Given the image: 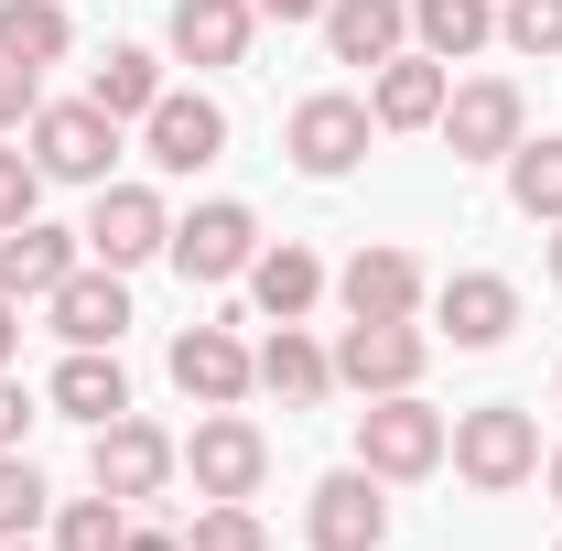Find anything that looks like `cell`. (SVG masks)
Segmentation results:
<instances>
[{
	"mask_svg": "<svg viewBox=\"0 0 562 551\" xmlns=\"http://www.w3.org/2000/svg\"><path fill=\"white\" fill-rule=\"evenodd\" d=\"M249 33H260L249 0H173V55L184 66H249Z\"/></svg>",
	"mask_w": 562,
	"mask_h": 551,
	"instance_id": "44dd1931",
	"label": "cell"
},
{
	"mask_svg": "<svg viewBox=\"0 0 562 551\" xmlns=\"http://www.w3.org/2000/svg\"><path fill=\"white\" fill-rule=\"evenodd\" d=\"M422 357H432V336H422L412 314H401V325H347V336H336V390H357V401L422 390Z\"/></svg>",
	"mask_w": 562,
	"mask_h": 551,
	"instance_id": "9c48e42d",
	"label": "cell"
},
{
	"mask_svg": "<svg viewBox=\"0 0 562 551\" xmlns=\"http://www.w3.org/2000/svg\"><path fill=\"white\" fill-rule=\"evenodd\" d=\"M325 292H336V281H325V260H314V249H292V238L271 249V238H260V260H249V303H260L271 325H303Z\"/></svg>",
	"mask_w": 562,
	"mask_h": 551,
	"instance_id": "ffe728a7",
	"label": "cell"
},
{
	"mask_svg": "<svg viewBox=\"0 0 562 551\" xmlns=\"http://www.w3.org/2000/svg\"><path fill=\"white\" fill-rule=\"evenodd\" d=\"M432 131L454 140V162H508L519 140H530V109H519V87L508 76H465L454 98H443V120Z\"/></svg>",
	"mask_w": 562,
	"mask_h": 551,
	"instance_id": "52a82bcc",
	"label": "cell"
},
{
	"mask_svg": "<svg viewBox=\"0 0 562 551\" xmlns=\"http://www.w3.org/2000/svg\"><path fill=\"white\" fill-rule=\"evenodd\" d=\"M552 401H562V379H552Z\"/></svg>",
	"mask_w": 562,
	"mask_h": 551,
	"instance_id": "60d3db41",
	"label": "cell"
},
{
	"mask_svg": "<svg viewBox=\"0 0 562 551\" xmlns=\"http://www.w3.org/2000/svg\"><path fill=\"white\" fill-rule=\"evenodd\" d=\"M33 195H44V162H33V151H0V238L33 216Z\"/></svg>",
	"mask_w": 562,
	"mask_h": 551,
	"instance_id": "1f68e13d",
	"label": "cell"
},
{
	"mask_svg": "<svg viewBox=\"0 0 562 551\" xmlns=\"http://www.w3.org/2000/svg\"><path fill=\"white\" fill-rule=\"evenodd\" d=\"M260 22H325V0H249Z\"/></svg>",
	"mask_w": 562,
	"mask_h": 551,
	"instance_id": "e575fe53",
	"label": "cell"
},
{
	"mask_svg": "<svg viewBox=\"0 0 562 551\" xmlns=\"http://www.w3.org/2000/svg\"><path fill=\"white\" fill-rule=\"evenodd\" d=\"M184 476H195V497H260V476H271L260 421L206 412V421H195V443H184Z\"/></svg>",
	"mask_w": 562,
	"mask_h": 551,
	"instance_id": "7c38bea8",
	"label": "cell"
},
{
	"mask_svg": "<svg viewBox=\"0 0 562 551\" xmlns=\"http://www.w3.org/2000/svg\"><path fill=\"white\" fill-rule=\"evenodd\" d=\"M552 551H562V541H552Z\"/></svg>",
	"mask_w": 562,
	"mask_h": 551,
	"instance_id": "b9f144b4",
	"label": "cell"
},
{
	"mask_svg": "<svg viewBox=\"0 0 562 551\" xmlns=\"http://www.w3.org/2000/svg\"><path fill=\"white\" fill-rule=\"evenodd\" d=\"M454 476L476 486V497H519V486L541 476V421L519 412V401H487V412H454Z\"/></svg>",
	"mask_w": 562,
	"mask_h": 551,
	"instance_id": "6da1fadb",
	"label": "cell"
},
{
	"mask_svg": "<svg viewBox=\"0 0 562 551\" xmlns=\"http://www.w3.org/2000/svg\"><path fill=\"white\" fill-rule=\"evenodd\" d=\"M336 303H347V325H401L432 303V281H422L412 249H357L347 271H336Z\"/></svg>",
	"mask_w": 562,
	"mask_h": 551,
	"instance_id": "5bb4252c",
	"label": "cell"
},
{
	"mask_svg": "<svg viewBox=\"0 0 562 551\" xmlns=\"http://www.w3.org/2000/svg\"><path fill=\"white\" fill-rule=\"evenodd\" d=\"M432 314H443V336L465 346V357H487V346H508V325H519V281L508 271H454L432 292Z\"/></svg>",
	"mask_w": 562,
	"mask_h": 551,
	"instance_id": "2e32d148",
	"label": "cell"
},
{
	"mask_svg": "<svg viewBox=\"0 0 562 551\" xmlns=\"http://www.w3.org/2000/svg\"><path fill=\"white\" fill-rule=\"evenodd\" d=\"M173 476H184V443H173L162 421H140V412L98 421V443H87V486H98V497L140 508V497H162Z\"/></svg>",
	"mask_w": 562,
	"mask_h": 551,
	"instance_id": "3957f363",
	"label": "cell"
},
{
	"mask_svg": "<svg viewBox=\"0 0 562 551\" xmlns=\"http://www.w3.org/2000/svg\"><path fill=\"white\" fill-rule=\"evenodd\" d=\"M11 357H22V303L0 292V368H11Z\"/></svg>",
	"mask_w": 562,
	"mask_h": 551,
	"instance_id": "d590c367",
	"label": "cell"
},
{
	"mask_svg": "<svg viewBox=\"0 0 562 551\" xmlns=\"http://www.w3.org/2000/svg\"><path fill=\"white\" fill-rule=\"evenodd\" d=\"M0 551H33V541H0Z\"/></svg>",
	"mask_w": 562,
	"mask_h": 551,
	"instance_id": "ab89813d",
	"label": "cell"
},
{
	"mask_svg": "<svg viewBox=\"0 0 562 551\" xmlns=\"http://www.w3.org/2000/svg\"><path fill=\"white\" fill-rule=\"evenodd\" d=\"M249 357H260V390L292 401V412H314L336 390V346H314L303 325H271V346H249Z\"/></svg>",
	"mask_w": 562,
	"mask_h": 551,
	"instance_id": "7402d4cb",
	"label": "cell"
},
{
	"mask_svg": "<svg viewBox=\"0 0 562 551\" xmlns=\"http://www.w3.org/2000/svg\"><path fill=\"white\" fill-rule=\"evenodd\" d=\"M44 401L98 432V421L131 412V379H120V357H109V346H66V368H55V390H44Z\"/></svg>",
	"mask_w": 562,
	"mask_h": 551,
	"instance_id": "603a6c76",
	"label": "cell"
},
{
	"mask_svg": "<svg viewBox=\"0 0 562 551\" xmlns=\"http://www.w3.org/2000/svg\"><path fill=\"white\" fill-rule=\"evenodd\" d=\"M22 432H33V390L0 368V454H22Z\"/></svg>",
	"mask_w": 562,
	"mask_h": 551,
	"instance_id": "836d02e7",
	"label": "cell"
},
{
	"mask_svg": "<svg viewBox=\"0 0 562 551\" xmlns=\"http://www.w3.org/2000/svg\"><path fill=\"white\" fill-rule=\"evenodd\" d=\"M162 249H173V206H162L151 184H98V206H87V260L140 271V260H162Z\"/></svg>",
	"mask_w": 562,
	"mask_h": 551,
	"instance_id": "ba28073f",
	"label": "cell"
},
{
	"mask_svg": "<svg viewBox=\"0 0 562 551\" xmlns=\"http://www.w3.org/2000/svg\"><path fill=\"white\" fill-rule=\"evenodd\" d=\"M87 98H98L109 120H151V98H162V66H151L140 44H109V55L87 66Z\"/></svg>",
	"mask_w": 562,
	"mask_h": 551,
	"instance_id": "484cf974",
	"label": "cell"
},
{
	"mask_svg": "<svg viewBox=\"0 0 562 551\" xmlns=\"http://www.w3.org/2000/svg\"><path fill=\"white\" fill-rule=\"evenodd\" d=\"M184 281H249V260H260V216L238 206V195H206L195 216H173V249H162Z\"/></svg>",
	"mask_w": 562,
	"mask_h": 551,
	"instance_id": "5b68a950",
	"label": "cell"
},
{
	"mask_svg": "<svg viewBox=\"0 0 562 551\" xmlns=\"http://www.w3.org/2000/svg\"><path fill=\"white\" fill-rule=\"evenodd\" d=\"M368 131H379V120H368V98H336V87H325V98H303V109H292L281 151H292V173L336 184V173H357V162H368Z\"/></svg>",
	"mask_w": 562,
	"mask_h": 551,
	"instance_id": "8992f818",
	"label": "cell"
},
{
	"mask_svg": "<svg viewBox=\"0 0 562 551\" xmlns=\"http://www.w3.org/2000/svg\"><path fill=\"white\" fill-rule=\"evenodd\" d=\"M443 443H454V421L432 412L422 390H390V401H368V412H357V465H368L379 486L432 476V465H443Z\"/></svg>",
	"mask_w": 562,
	"mask_h": 551,
	"instance_id": "7a4b0ae2",
	"label": "cell"
},
{
	"mask_svg": "<svg viewBox=\"0 0 562 551\" xmlns=\"http://www.w3.org/2000/svg\"><path fill=\"white\" fill-rule=\"evenodd\" d=\"M76 260H87V227H44V216H22V227L0 238V292H11V303H44Z\"/></svg>",
	"mask_w": 562,
	"mask_h": 551,
	"instance_id": "e0dca14e",
	"label": "cell"
},
{
	"mask_svg": "<svg viewBox=\"0 0 562 551\" xmlns=\"http://www.w3.org/2000/svg\"><path fill=\"white\" fill-rule=\"evenodd\" d=\"M541 486H552V508H562V454H541Z\"/></svg>",
	"mask_w": 562,
	"mask_h": 551,
	"instance_id": "74e56055",
	"label": "cell"
},
{
	"mask_svg": "<svg viewBox=\"0 0 562 551\" xmlns=\"http://www.w3.org/2000/svg\"><path fill=\"white\" fill-rule=\"evenodd\" d=\"M401 44H412V11H401V0H325V55H336V66L379 76Z\"/></svg>",
	"mask_w": 562,
	"mask_h": 551,
	"instance_id": "d6986e66",
	"label": "cell"
},
{
	"mask_svg": "<svg viewBox=\"0 0 562 551\" xmlns=\"http://www.w3.org/2000/svg\"><path fill=\"white\" fill-rule=\"evenodd\" d=\"M66 44H76L66 0H0V55H22V66L44 76V66H66Z\"/></svg>",
	"mask_w": 562,
	"mask_h": 551,
	"instance_id": "d4e9b609",
	"label": "cell"
},
{
	"mask_svg": "<svg viewBox=\"0 0 562 551\" xmlns=\"http://www.w3.org/2000/svg\"><path fill=\"white\" fill-rule=\"evenodd\" d=\"M508 206L530 216V227H562V140L552 131L508 151Z\"/></svg>",
	"mask_w": 562,
	"mask_h": 551,
	"instance_id": "4316f807",
	"label": "cell"
},
{
	"mask_svg": "<svg viewBox=\"0 0 562 551\" xmlns=\"http://www.w3.org/2000/svg\"><path fill=\"white\" fill-rule=\"evenodd\" d=\"M497 44L508 55H562V0H497Z\"/></svg>",
	"mask_w": 562,
	"mask_h": 551,
	"instance_id": "4dcf8cb0",
	"label": "cell"
},
{
	"mask_svg": "<svg viewBox=\"0 0 562 551\" xmlns=\"http://www.w3.org/2000/svg\"><path fill=\"white\" fill-rule=\"evenodd\" d=\"M303 530H314V551H379V541H390V497H379V476H368V465H336V476L314 486Z\"/></svg>",
	"mask_w": 562,
	"mask_h": 551,
	"instance_id": "9a60e30c",
	"label": "cell"
},
{
	"mask_svg": "<svg viewBox=\"0 0 562 551\" xmlns=\"http://www.w3.org/2000/svg\"><path fill=\"white\" fill-rule=\"evenodd\" d=\"M33 162H44V184H109L120 120H109L98 98H44V109H33Z\"/></svg>",
	"mask_w": 562,
	"mask_h": 551,
	"instance_id": "277c9868",
	"label": "cell"
},
{
	"mask_svg": "<svg viewBox=\"0 0 562 551\" xmlns=\"http://www.w3.org/2000/svg\"><path fill=\"white\" fill-rule=\"evenodd\" d=\"M443 98H454V66H432V55H390L379 87H368V120H379V131H432Z\"/></svg>",
	"mask_w": 562,
	"mask_h": 551,
	"instance_id": "ac0fdd59",
	"label": "cell"
},
{
	"mask_svg": "<svg viewBox=\"0 0 562 551\" xmlns=\"http://www.w3.org/2000/svg\"><path fill=\"white\" fill-rule=\"evenodd\" d=\"M44 476H33V454H0V541H33L44 530Z\"/></svg>",
	"mask_w": 562,
	"mask_h": 551,
	"instance_id": "f546056e",
	"label": "cell"
},
{
	"mask_svg": "<svg viewBox=\"0 0 562 551\" xmlns=\"http://www.w3.org/2000/svg\"><path fill=\"white\" fill-rule=\"evenodd\" d=\"M120 551H184V541H162V530H131V541H120Z\"/></svg>",
	"mask_w": 562,
	"mask_h": 551,
	"instance_id": "8d00e7d4",
	"label": "cell"
},
{
	"mask_svg": "<svg viewBox=\"0 0 562 551\" xmlns=\"http://www.w3.org/2000/svg\"><path fill=\"white\" fill-rule=\"evenodd\" d=\"M412 44L432 66H465L497 44V0H412Z\"/></svg>",
	"mask_w": 562,
	"mask_h": 551,
	"instance_id": "cb8c5ba5",
	"label": "cell"
},
{
	"mask_svg": "<svg viewBox=\"0 0 562 551\" xmlns=\"http://www.w3.org/2000/svg\"><path fill=\"white\" fill-rule=\"evenodd\" d=\"M140 151H151L162 173H206L216 151H227V109H216L206 87H162L151 120H140Z\"/></svg>",
	"mask_w": 562,
	"mask_h": 551,
	"instance_id": "30bf717a",
	"label": "cell"
},
{
	"mask_svg": "<svg viewBox=\"0 0 562 551\" xmlns=\"http://www.w3.org/2000/svg\"><path fill=\"white\" fill-rule=\"evenodd\" d=\"M552 281H562V227H552Z\"/></svg>",
	"mask_w": 562,
	"mask_h": 551,
	"instance_id": "f35d334b",
	"label": "cell"
},
{
	"mask_svg": "<svg viewBox=\"0 0 562 551\" xmlns=\"http://www.w3.org/2000/svg\"><path fill=\"white\" fill-rule=\"evenodd\" d=\"M184 551H271V530H260L249 497H206V519L184 530Z\"/></svg>",
	"mask_w": 562,
	"mask_h": 551,
	"instance_id": "f1b7e54d",
	"label": "cell"
},
{
	"mask_svg": "<svg viewBox=\"0 0 562 551\" xmlns=\"http://www.w3.org/2000/svg\"><path fill=\"white\" fill-rule=\"evenodd\" d=\"M173 390H184L195 412H238V401L260 390V357L227 336V325H184V336H173Z\"/></svg>",
	"mask_w": 562,
	"mask_h": 551,
	"instance_id": "8fae6325",
	"label": "cell"
},
{
	"mask_svg": "<svg viewBox=\"0 0 562 551\" xmlns=\"http://www.w3.org/2000/svg\"><path fill=\"white\" fill-rule=\"evenodd\" d=\"M131 541V508L120 497H66L55 508V551H120Z\"/></svg>",
	"mask_w": 562,
	"mask_h": 551,
	"instance_id": "83f0119b",
	"label": "cell"
},
{
	"mask_svg": "<svg viewBox=\"0 0 562 551\" xmlns=\"http://www.w3.org/2000/svg\"><path fill=\"white\" fill-rule=\"evenodd\" d=\"M44 314H55V336H66V346H120V336H131V271L76 260V271L44 292Z\"/></svg>",
	"mask_w": 562,
	"mask_h": 551,
	"instance_id": "4fadbf2b",
	"label": "cell"
},
{
	"mask_svg": "<svg viewBox=\"0 0 562 551\" xmlns=\"http://www.w3.org/2000/svg\"><path fill=\"white\" fill-rule=\"evenodd\" d=\"M33 109H44V76L22 55H0V131H33Z\"/></svg>",
	"mask_w": 562,
	"mask_h": 551,
	"instance_id": "d6a6232c",
	"label": "cell"
}]
</instances>
